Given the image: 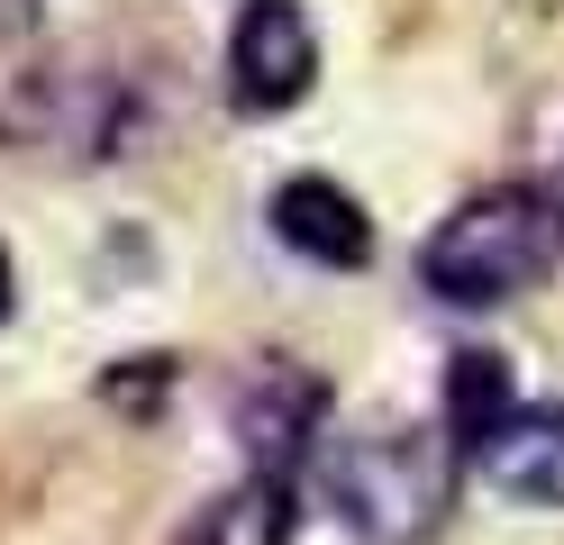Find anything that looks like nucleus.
<instances>
[{
    "mask_svg": "<svg viewBox=\"0 0 564 545\" xmlns=\"http://www.w3.org/2000/svg\"><path fill=\"white\" fill-rule=\"evenodd\" d=\"M319 83V28L301 0H246L228 28V100L246 119H282Z\"/></svg>",
    "mask_w": 564,
    "mask_h": 545,
    "instance_id": "4",
    "label": "nucleus"
},
{
    "mask_svg": "<svg viewBox=\"0 0 564 545\" xmlns=\"http://www.w3.org/2000/svg\"><path fill=\"white\" fill-rule=\"evenodd\" d=\"M264 228L292 246V254L328 264V273L373 264V218H365V200L346 192V182H328V173H292V182L264 200Z\"/></svg>",
    "mask_w": 564,
    "mask_h": 545,
    "instance_id": "5",
    "label": "nucleus"
},
{
    "mask_svg": "<svg viewBox=\"0 0 564 545\" xmlns=\"http://www.w3.org/2000/svg\"><path fill=\"white\" fill-rule=\"evenodd\" d=\"M555 264H564V200L546 182H491V192L455 200L419 246V282L446 309H501L538 291Z\"/></svg>",
    "mask_w": 564,
    "mask_h": 545,
    "instance_id": "2",
    "label": "nucleus"
},
{
    "mask_svg": "<svg viewBox=\"0 0 564 545\" xmlns=\"http://www.w3.org/2000/svg\"><path fill=\"white\" fill-rule=\"evenodd\" d=\"M474 472L510 500H538V509H564V410H519L491 446L474 455Z\"/></svg>",
    "mask_w": 564,
    "mask_h": 545,
    "instance_id": "6",
    "label": "nucleus"
},
{
    "mask_svg": "<svg viewBox=\"0 0 564 545\" xmlns=\"http://www.w3.org/2000/svg\"><path fill=\"white\" fill-rule=\"evenodd\" d=\"M228 427L246 446V472H282V482H292V472L319 464V446H328V382L301 373L292 355H264L256 373L228 391Z\"/></svg>",
    "mask_w": 564,
    "mask_h": 545,
    "instance_id": "3",
    "label": "nucleus"
},
{
    "mask_svg": "<svg viewBox=\"0 0 564 545\" xmlns=\"http://www.w3.org/2000/svg\"><path fill=\"white\" fill-rule=\"evenodd\" d=\"M437 418L446 436L465 446V464L519 418V391H510V355H491V346H455L446 355V400H437Z\"/></svg>",
    "mask_w": 564,
    "mask_h": 545,
    "instance_id": "8",
    "label": "nucleus"
},
{
    "mask_svg": "<svg viewBox=\"0 0 564 545\" xmlns=\"http://www.w3.org/2000/svg\"><path fill=\"white\" fill-rule=\"evenodd\" d=\"M301 536V509H292V482L282 472H237L219 500L192 509L183 545H292Z\"/></svg>",
    "mask_w": 564,
    "mask_h": 545,
    "instance_id": "7",
    "label": "nucleus"
},
{
    "mask_svg": "<svg viewBox=\"0 0 564 545\" xmlns=\"http://www.w3.org/2000/svg\"><path fill=\"white\" fill-rule=\"evenodd\" d=\"M465 472L474 464L446 436V418H365V427H328L319 446V491L365 545H429Z\"/></svg>",
    "mask_w": 564,
    "mask_h": 545,
    "instance_id": "1",
    "label": "nucleus"
},
{
    "mask_svg": "<svg viewBox=\"0 0 564 545\" xmlns=\"http://www.w3.org/2000/svg\"><path fill=\"white\" fill-rule=\"evenodd\" d=\"M10 291H19V282H10V246H0V318H10Z\"/></svg>",
    "mask_w": 564,
    "mask_h": 545,
    "instance_id": "9",
    "label": "nucleus"
}]
</instances>
